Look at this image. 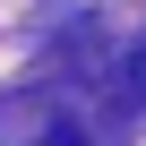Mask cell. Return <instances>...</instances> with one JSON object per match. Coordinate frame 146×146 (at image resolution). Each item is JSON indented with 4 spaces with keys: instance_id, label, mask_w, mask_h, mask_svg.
Instances as JSON below:
<instances>
[{
    "instance_id": "2",
    "label": "cell",
    "mask_w": 146,
    "mask_h": 146,
    "mask_svg": "<svg viewBox=\"0 0 146 146\" xmlns=\"http://www.w3.org/2000/svg\"><path fill=\"white\" fill-rule=\"evenodd\" d=\"M120 86H129V103H146V43L129 52V69H120Z\"/></svg>"
},
{
    "instance_id": "1",
    "label": "cell",
    "mask_w": 146,
    "mask_h": 146,
    "mask_svg": "<svg viewBox=\"0 0 146 146\" xmlns=\"http://www.w3.org/2000/svg\"><path fill=\"white\" fill-rule=\"evenodd\" d=\"M0 146H86L78 137V120H60L52 103H0Z\"/></svg>"
}]
</instances>
